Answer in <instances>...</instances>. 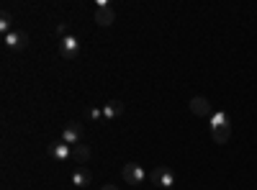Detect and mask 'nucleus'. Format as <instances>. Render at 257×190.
Returning <instances> with one entry per match:
<instances>
[{"label": "nucleus", "mask_w": 257, "mask_h": 190, "mask_svg": "<svg viewBox=\"0 0 257 190\" xmlns=\"http://www.w3.org/2000/svg\"><path fill=\"white\" fill-rule=\"evenodd\" d=\"M149 182H152V185H160V187H165V190H173V185L178 182V175L170 170V167L157 164L155 170L149 172Z\"/></svg>", "instance_id": "obj_1"}, {"label": "nucleus", "mask_w": 257, "mask_h": 190, "mask_svg": "<svg viewBox=\"0 0 257 190\" xmlns=\"http://www.w3.org/2000/svg\"><path fill=\"white\" fill-rule=\"evenodd\" d=\"M113 21H116V11L108 6V3H98V8H95V24L98 26H103V29H108V26H113Z\"/></svg>", "instance_id": "obj_2"}, {"label": "nucleus", "mask_w": 257, "mask_h": 190, "mask_svg": "<svg viewBox=\"0 0 257 190\" xmlns=\"http://www.w3.org/2000/svg\"><path fill=\"white\" fill-rule=\"evenodd\" d=\"M147 177H149V175L142 170V164H137V162H128V164L123 167V180H126L128 185H142Z\"/></svg>", "instance_id": "obj_3"}, {"label": "nucleus", "mask_w": 257, "mask_h": 190, "mask_svg": "<svg viewBox=\"0 0 257 190\" xmlns=\"http://www.w3.org/2000/svg\"><path fill=\"white\" fill-rule=\"evenodd\" d=\"M3 41L11 52H21V49L29 47V34L26 31H11L8 36H3Z\"/></svg>", "instance_id": "obj_4"}, {"label": "nucleus", "mask_w": 257, "mask_h": 190, "mask_svg": "<svg viewBox=\"0 0 257 190\" xmlns=\"http://www.w3.org/2000/svg\"><path fill=\"white\" fill-rule=\"evenodd\" d=\"M80 139H82V123L70 121L67 126H64V131H62V141H64V144H70V146H77Z\"/></svg>", "instance_id": "obj_5"}, {"label": "nucleus", "mask_w": 257, "mask_h": 190, "mask_svg": "<svg viewBox=\"0 0 257 190\" xmlns=\"http://www.w3.org/2000/svg\"><path fill=\"white\" fill-rule=\"evenodd\" d=\"M57 44H59V54H62L64 59H75L77 52H80V41H77V36H64V39L57 41Z\"/></svg>", "instance_id": "obj_6"}, {"label": "nucleus", "mask_w": 257, "mask_h": 190, "mask_svg": "<svg viewBox=\"0 0 257 190\" xmlns=\"http://www.w3.org/2000/svg\"><path fill=\"white\" fill-rule=\"evenodd\" d=\"M47 152H49L52 159L64 162V159H70V157H72V146H70V144H64V141H54V144L47 146Z\"/></svg>", "instance_id": "obj_7"}, {"label": "nucleus", "mask_w": 257, "mask_h": 190, "mask_svg": "<svg viewBox=\"0 0 257 190\" xmlns=\"http://www.w3.org/2000/svg\"><path fill=\"white\" fill-rule=\"evenodd\" d=\"M123 113V103L121 100H108L103 105V121H113Z\"/></svg>", "instance_id": "obj_8"}, {"label": "nucleus", "mask_w": 257, "mask_h": 190, "mask_svg": "<svg viewBox=\"0 0 257 190\" xmlns=\"http://www.w3.org/2000/svg\"><path fill=\"white\" fill-rule=\"evenodd\" d=\"M72 182H75L77 187H85V185H90V182H93V172H90V170H88V167H85V164H80L77 170L72 172Z\"/></svg>", "instance_id": "obj_9"}, {"label": "nucleus", "mask_w": 257, "mask_h": 190, "mask_svg": "<svg viewBox=\"0 0 257 190\" xmlns=\"http://www.w3.org/2000/svg\"><path fill=\"white\" fill-rule=\"evenodd\" d=\"M190 111L196 116H208L211 113V103L203 95H196V98H190Z\"/></svg>", "instance_id": "obj_10"}, {"label": "nucleus", "mask_w": 257, "mask_h": 190, "mask_svg": "<svg viewBox=\"0 0 257 190\" xmlns=\"http://www.w3.org/2000/svg\"><path fill=\"white\" fill-rule=\"evenodd\" d=\"M72 157H75L77 167H80V164H88V159H90V146H85V144L72 146Z\"/></svg>", "instance_id": "obj_11"}, {"label": "nucleus", "mask_w": 257, "mask_h": 190, "mask_svg": "<svg viewBox=\"0 0 257 190\" xmlns=\"http://www.w3.org/2000/svg\"><path fill=\"white\" fill-rule=\"evenodd\" d=\"M211 136L216 144H226L231 136V126H216V129H211Z\"/></svg>", "instance_id": "obj_12"}, {"label": "nucleus", "mask_w": 257, "mask_h": 190, "mask_svg": "<svg viewBox=\"0 0 257 190\" xmlns=\"http://www.w3.org/2000/svg\"><path fill=\"white\" fill-rule=\"evenodd\" d=\"M11 24H13L11 11H3V13H0V34H3V36H8V34H11Z\"/></svg>", "instance_id": "obj_13"}, {"label": "nucleus", "mask_w": 257, "mask_h": 190, "mask_svg": "<svg viewBox=\"0 0 257 190\" xmlns=\"http://www.w3.org/2000/svg\"><path fill=\"white\" fill-rule=\"evenodd\" d=\"M216 126H231L229 123V116L226 113H213L211 116V129H216Z\"/></svg>", "instance_id": "obj_14"}, {"label": "nucleus", "mask_w": 257, "mask_h": 190, "mask_svg": "<svg viewBox=\"0 0 257 190\" xmlns=\"http://www.w3.org/2000/svg\"><path fill=\"white\" fill-rule=\"evenodd\" d=\"M88 118H93V121H103V108H90V111H88Z\"/></svg>", "instance_id": "obj_15"}, {"label": "nucleus", "mask_w": 257, "mask_h": 190, "mask_svg": "<svg viewBox=\"0 0 257 190\" xmlns=\"http://www.w3.org/2000/svg\"><path fill=\"white\" fill-rule=\"evenodd\" d=\"M54 31H57V36H59V39L70 36V34H67V26H64V24H57V29H54Z\"/></svg>", "instance_id": "obj_16"}, {"label": "nucleus", "mask_w": 257, "mask_h": 190, "mask_svg": "<svg viewBox=\"0 0 257 190\" xmlns=\"http://www.w3.org/2000/svg\"><path fill=\"white\" fill-rule=\"evenodd\" d=\"M100 190H118V185H113V182H108V185H103Z\"/></svg>", "instance_id": "obj_17"}]
</instances>
